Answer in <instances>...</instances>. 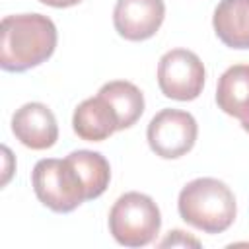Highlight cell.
I'll list each match as a JSON object with an SVG mask.
<instances>
[{
    "instance_id": "obj_8",
    "label": "cell",
    "mask_w": 249,
    "mask_h": 249,
    "mask_svg": "<svg viewBox=\"0 0 249 249\" xmlns=\"http://www.w3.org/2000/svg\"><path fill=\"white\" fill-rule=\"evenodd\" d=\"M14 136L31 150H47L58 138V124L53 111L43 103H25L12 117Z\"/></svg>"
},
{
    "instance_id": "obj_5",
    "label": "cell",
    "mask_w": 249,
    "mask_h": 249,
    "mask_svg": "<svg viewBox=\"0 0 249 249\" xmlns=\"http://www.w3.org/2000/svg\"><path fill=\"white\" fill-rule=\"evenodd\" d=\"M204 64L193 51L171 49L158 62V86L169 99H196L204 88Z\"/></svg>"
},
{
    "instance_id": "obj_9",
    "label": "cell",
    "mask_w": 249,
    "mask_h": 249,
    "mask_svg": "<svg viewBox=\"0 0 249 249\" xmlns=\"http://www.w3.org/2000/svg\"><path fill=\"white\" fill-rule=\"evenodd\" d=\"M72 128L82 140L101 142L109 138L115 130H119V119L113 107L101 95H95L84 99L76 107L72 117Z\"/></svg>"
},
{
    "instance_id": "obj_7",
    "label": "cell",
    "mask_w": 249,
    "mask_h": 249,
    "mask_svg": "<svg viewBox=\"0 0 249 249\" xmlns=\"http://www.w3.org/2000/svg\"><path fill=\"white\" fill-rule=\"evenodd\" d=\"M163 0H117L113 23L121 37L128 41H144L156 35L163 23Z\"/></svg>"
},
{
    "instance_id": "obj_1",
    "label": "cell",
    "mask_w": 249,
    "mask_h": 249,
    "mask_svg": "<svg viewBox=\"0 0 249 249\" xmlns=\"http://www.w3.org/2000/svg\"><path fill=\"white\" fill-rule=\"evenodd\" d=\"M0 29V66L8 72H25L39 66L56 49V27L43 14L6 16Z\"/></svg>"
},
{
    "instance_id": "obj_6",
    "label": "cell",
    "mask_w": 249,
    "mask_h": 249,
    "mask_svg": "<svg viewBox=\"0 0 249 249\" xmlns=\"http://www.w3.org/2000/svg\"><path fill=\"white\" fill-rule=\"evenodd\" d=\"M198 126L191 113L179 109H161L148 124L146 138L152 152L163 160H175L193 150Z\"/></svg>"
},
{
    "instance_id": "obj_10",
    "label": "cell",
    "mask_w": 249,
    "mask_h": 249,
    "mask_svg": "<svg viewBox=\"0 0 249 249\" xmlns=\"http://www.w3.org/2000/svg\"><path fill=\"white\" fill-rule=\"evenodd\" d=\"M212 25L226 47L249 49V0H220Z\"/></svg>"
},
{
    "instance_id": "obj_11",
    "label": "cell",
    "mask_w": 249,
    "mask_h": 249,
    "mask_svg": "<svg viewBox=\"0 0 249 249\" xmlns=\"http://www.w3.org/2000/svg\"><path fill=\"white\" fill-rule=\"evenodd\" d=\"M216 103L230 117L249 119V64H233L220 76Z\"/></svg>"
},
{
    "instance_id": "obj_2",
    "label": "cell",
    "mask_w": 249,
    "mask_h": 249,
    "mask_svg": "<svg viewBox=\"0 0 249 249\" xmlns=\"http://www.w3.org/2000/svg\"><path fill=\"white\" fill-rule=\"evenodd\" d=\"M181 218L206 233H222L235 220V196L231 189L218 179L200 177L187 183L177 200Z\"/></svg>"
},
{
    "instance_id": "obj_3",
    "label": "cell",
    "mask_w": 249,
    "mask_h": 249,
    "mask_svg": "<svg viewBox=\"0 0 249 249\" xmlns=\"http://www.w3.org/2000/svg\"><path fill=\"white\" fill-rule=\"evenodd\" d=\"M161 226L158 204L142 193H124L109 212V231L124 247H144L156 239Z\"/></svg>"
},
{
    "instance_id": "obj_4",
    "label": "cell",
    "mask_w": 249,
    "mask_h": 249,
    "mask_svg": "<svg viewBox=\"0 0 249 249\" xmlns=\"http://www.w3.org/2000/svg\"><path fill=\"white\" fill-rule=\"evenodd\" d=\"M31 185L37 198L53 212L66 214L84 200V189L66 160H39L31 171Z\"/></svg>"
},
{
    "instance_id": "obj_15",
    "label": "cell",
    "mask_w": 249,
    "mask_h": 249,
    "mask_svg": "<svg viewBox=\"0 0 249 249\" xmlns=\"http://www.w3.org/2000/svg\"><path fill=\"white\" fill-rule=\"evenodd\" d=\"M41 4H47V6H53V8H68V6H76L80 4L82 0H39Z\"/></svg>"
},
{
    "instance_id": "obj_16",
    "label": "cell",
    "mask_w": 249,
    "mask_h": 249,
    "mask_svg": "<svg viewBox=\"0 0 249 249\" xmlns=\"http://www.w3.org/2000/svg\"><path fill=\"white\" fill-rule=\"evenodd\" d=\"M241 126H243L245 132H249V119H243V121H241Z\"/></svg>"
},
{
    "instance_id": "obj_13",
    "label": "cell",
    "mask_w": 249,
    "mask_h": 249,
    "mask_svg": "<svg viewBox=\"0 0 249 249\" xmlns=\"http://www.w3.org/2000/svg\"><path fill=\"white\" fill-rule=\"evenodd\" d=\"M115 111L119 119V130H124L132 126L144 113V95L142 91L126 80H113L101 86L97 91Z\"/></svg>"
},
{
    "instance_id": "obj_12",
    "label": "cell",
    "mask_w": 249,
    "mask_h": 249,
    "mask_svg": "<svg viewBox=\"0 0 249 249\" xmlns=\"http://www.w3.org/2000/svg\"><path fill=\"white\" fill-rule=\"evenodd\" d=\"M64 160L70 163V167L78 175L86 200L97 198L105 193V189L109 187V179H111V167L105 156H101L99 152H91V150H76L68 154Z\"/></svg>"
},
{
    "instance_id": "obj_14",
    "label": "cell",
    "mask_w": 249,
    "mask_h": 249,
    "mask_svg": "<svg viewBox=\"0 0 249 249\" xmlns=\"http://www.w3.org/2000/svg\"><path fill=\"white\" fill-rule=\"evenodd\" d=\"M161 247H167V245H193V247H198V241L196 239H193V237H189V235H185V231H181V230H173V231H169V235L160 243Z\"/></svg>"
}]
</instances>
